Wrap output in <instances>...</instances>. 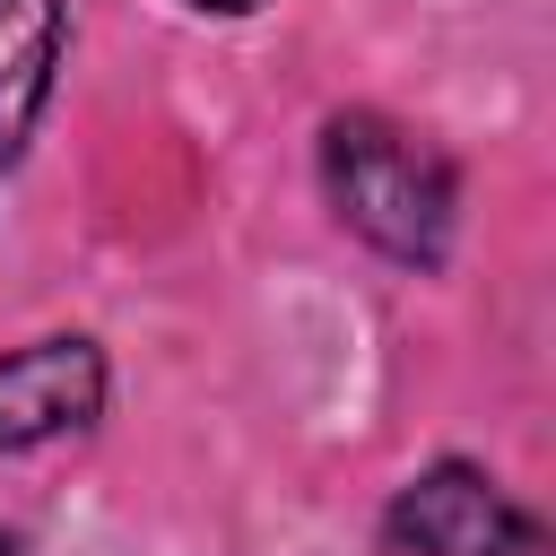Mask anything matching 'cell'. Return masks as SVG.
Wrapping results in <instances>:
<instances>
[{"label":"cell","instance_id":"2","mask_svg":"<svg viewBox=\"0 0 556 556\" xmlns=\"http://www.w3.org/2000/svg\"><path fill=\"white\" fill-rule=\"evenodd\" d=\"M391 547L408 556H547V530L504 504V486L469 460H434L391 504Z\"/></svg>","mask_w":556,"mask_h":556},{"label":"cell","instance_id":"4","mask_svg":"<svg viewBox=\"0 0 556 556\" xmlns=\"http://www.w3.org/2000/svg\"><path fill=\"white\" fill-rule=\"evenodd\" d=\"M61 61V0H0V165L35 139Z\"/></svg>","mask_w":556,"mask_h":556},{"label":"cell","instance_id":"1","mask_svg":"<svg viewBox=\"0 0 556 556\" xmlns=\"http://www.w3.org/2000/svg\"><path fill=\"white\" fill-rule=\"evenodd\" d=\"M321 174H330L339 217L365 243H382L391 261H443V235H452V165L426 139H408V130H391L374 113H339L321 130Z\"/></svg>","mask_w":556,"mask_h":556},{"label":"cell","instance_id":"3","mask_svg":"<svg viewBox=\"0 0 556 556\" xmlns=\"http://www.w3.org/2000/svg\"><path fill=\"white\" fill-rule=\"evenodd\" d=\"M104 408V356L96 339H35L17 356H0V452L78 434Z\"/></svg>","mask_w":556,"mask_h":556},{"label":"cell","instance_id":"5","mask_svg":"<svg viewBox=\"0 0 556 556\" xmlns=\"http://www.w3.org/2000/svg\"><path fill=\"white\" fill-rule=\"evenodd\" d=\"M200 9H226V17H235V9H261V0H200Z\"/></svg>","mask_w":556,"mask_h":556}]
</instances>
